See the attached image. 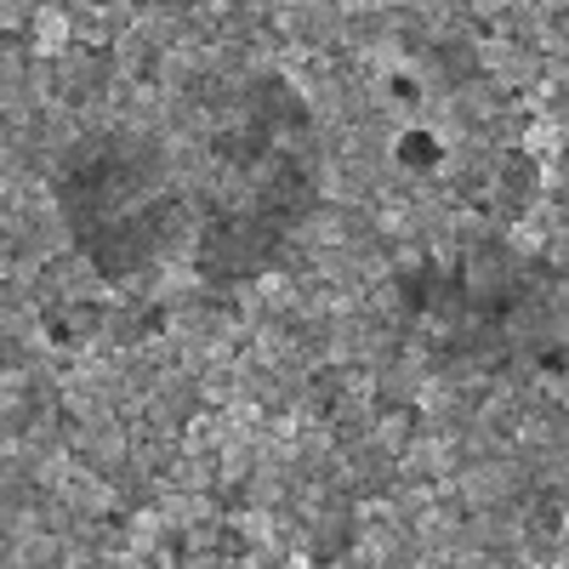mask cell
Returning a JSON list of instances; mask_svg holds the SVG:
<instances>
[{
	"instance_id": "obj_1",
	"label": "cell",
	"mask_w": 569,
	"mask_h": 569,
	"mask_svg": "<svg viewBox=\"0 0 569 569\" xmlns=\"http://www.w3.org/2000/svg\"><path fill=\"white\" fill-rule=\"evenodd\" d=\"M23 46L34 63H58L63 52H74V34H69V12L63 7H34L23 23Z\"/></svg>"
},
{
	"instance_id": "obj_2",
	"label": "cell",
	"mask_w": 569,
	"mask_h": 569,
	"mask_svg": "<svg viewBox=\"0 0 569 569\" xmlns=\"http://www.w3.org/2000/svg\"><path fill=\"white\" fill-rule=\"evenodd\" d=\"M410 439H416V410H405V405L399 410H376V421H370V445L376 450L399 461Z\"/></svg>"
},
{
	"instance_id": "obj_3",
	"label": "cell",
	"mask_w": 569,
	"mask_h": 569,
	"mask_svg": "<svg viewBox=\"0 0 569 569\" xmlns=\"http://www.w3.org/2000/svg\"><path fill=\"white\" fill-rule=\"evenodd\" d=\"M518 149H525L530 160H558V149H563V120L558 114H536L525 131H518Z\"/></svg>"
},
{
	"instance_id": "obj_4",
	"label": "cell",
	"mask_w": 569,
	"mask_h": 569,
	"mask_svg": "<svg viewBox=\"0 0 569 569\" xmlns=\"http://www.w3.org/2000/svg\"><path fill=\"white\" fill-rule=\"evenodd\" d=\"M512 268H518V257H512V251H472L467 279H472V291H490V284H501Z\"/></svg>"
}]
</instances>
